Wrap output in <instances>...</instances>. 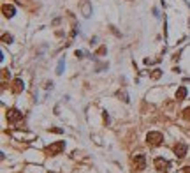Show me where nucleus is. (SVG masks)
<instances>
[{
  "instance_id": "nucleus-9",
  "label": "nucleus",
  "mask_w": 190,
  "mask_h": 173,
  "mask_svg": "<svg viewBox=\"0 0 190 173\" xmlns=\"http://www.w3.org/2000/svg\"><path fill=\"white\" fill-rule=\"evenodd\" d=\"M23 87H25V85H23V81H21L20 78H16L13 81V90H14V92H21V90H23Z\"/></svg>"
},
{
  "instance_id": "nucleus-8",
  "label": "nucleus",
  "mask_w": 190,
  "mask_h": 173,
  "mask_svg": "<svg viewBox=\"0 0 190 173\" xmlns=\"http://www.w3.org/2000/svg\"><path fill=\"white\" fill-rule=\"evenodd\" d=\"M187 87H180L178 90H176V101H183L185 97H187Z\"/></svg>"
},
{
  "instance_id": "nucleus-12",
  "label": "nucleus",
  "mask_w": 190,
  "mask_h": 173,
  "mask_svg": "<svg viewBox=\"0 0 190 173\" xmlns=\"http://www.w3.org/2000/svg\"><path fill=\"white\" fill-rule=\"evenodd\" d=\"M160 76H162V71H160V69H155V72H151V78H153V79H158Z\"/></svg>"
},
{
  "instance_id": "nucleus-13",
  "label": "nucleus",
  "mask_w": 190,
  "mask_h": 173,
  "mask_svg": "<svg viewBox=\"0 0 190 173\" xmlns=\"http://www.w3.org/2000/svg\"><path fill=\"white\" fill-rule=\"evenodd\" d=\"M2 39H4V43H7V44L13 43V36H7V34H4V36H2Z\"/></svg>"
},
{
  "instance_id": "nucleus-15",
  "label": "nucleus",
  "mask_w": 190,
  "mask_h": 173,
  "mask_svg": "<svg viewBox=\"0 0 190 173\" xmlns=\"http://www.w3.org/2000/svg\"><path fill=\"white\" fill-rule=\"evenodd\" d=\"M49 131H53V133H58V134H62V133H63V129H60V127H51Z\"/></svg>"
},
{
  "instance_id": "nucleus-18",
  "label": "nucleus",
  "mask_w": 190,
  "mask_h": 173,
  "mask_svg": "<svg viewBox=\"0 0 190 173\" xmlns=\"http://www.w3.org/2000/svg\"><path fill=\"white\" fill-rule=\"evenodd\" d=\"M183 173H190V166H185L183 168Z\"/></svg>"
},
{
  "instance_id": "nucleus-17",
  "label": "nucleus",
  "mask_w": 190,
  "mask_h": 173,
  "mask_svg": "<svg viewBox=\"0 0 190 173\" xmlns=\"http://www.w3.org/2000/svg\"><path fill=\"white\" fill-rule=\"evenodd\" d=\"M120 95H121V99H123L125 102H129V101H130V99H129V95H127V94H120Z\"/></svg>"
},
{
  "instance_id": "nucleus-4",
  "label": "nucleus",
  "mask_w": 190,
  "mask_h": 173,
  "mask_svg": "<svg viewBox=\"0 0 190 173\" xmlns=\"http://www.w3.org/2000/svg\"><path fill=\"white\" fill-rule=\"evenodd\" d=\"M155 168H157L158 171H169V170H171V163L166 161V159L158 157V159H155Z\"/></svg>"
},
{
  "instance_id": "nucleus-11",
  "label": "nucleus",
  "mask_w": 190,
  "mask_h": 173,
  "mask_svg": "<svg viewBox=\"0 0 190 173\" xmlns=\"http://www.w3.org/2000/svg\"><path fill=\"white\" fill-rule=\"evenodd\" d=\"M63 64H65V60H60V62H58V67H56V74H62L63 72Z\"/></svg>"
},
{
  "instance_id": "nucleus-7",
  "label": "nucleus",
  "mask_w": 190,
  "mask_h": 173,
  "mask_svg": "<svg viewBox=\"0 0 190 173\" xmlns=\"http://www.w3.org/2000/svg\"><path fill=\"white\" fill-rule=\"evenodd\" d=\"M2 13H4V16H6V18H13L14 14H16V9L13 7V6H2Z\"/></svg>"
},
{
  "instance_id": "nucleus-14",
  "label": "nucleus",
  "mask_w": 190,
  "mask_h": 173,
  "mask_svg": "<svg viewBox=\"0 0 190 173\" xmlns=\"http://www.w3.org/2000/svg\"><path fill=\"white\" fill-rule=\"evenodd\" d=\"M183 118H185V120H190V108H187L183 111Z\"/></svg>"
},
{
  "instance_id": "nucleus-2",
  "label": "nucleus",
  "mask_w": 190,
  "mask_h": 173,
  "mask_svg": "<svg viewBox=\"0 0 190 173\" xmlns=\"http://www.w3.org/2000/svg\"><path fill=\"white\" fill-rule=\"evenodd\" d=\"M65 148V141H56V143H51L46 147V152H48L49 156H56V154H60V152Z\"/></svg>"
},
{
  "instance_id": "nucleus-16",
  "label": "nucleus",
  "mask_w": 190,
  "mask_h": 173,
  "mask_svg": "<svg viewBox=\"0 0 190 173\" xmlns=\"http://www.w3.org/2000/svg\"><path fill=\"white\" fill-rule=\"evenodd\" d=\"M76 57H77V58H83V51H81V50H76Z\"/></svg>"
},
{
  "instance_id": "nucleus-3",
  "label": "nucleus",
  "mask_w": 190,
  "mask_h": 173,
  "mask_svg": "<svg viewBox=\"0 0 190 173\" xmlns=\"http://www.w3.org/2000/svg\"><path fill=\"white\" fill-rule=\"evenodd\" d=\"M21 118H23V113H21L18 108L7 110V120H9V122H18V120H21Z\"/></svg>"
},
{
  "instance_id": "nucleus-1",
  "label": "nucleus",
  "mask_w": 190,
  "mask_h": 173,
  "mask_svg": "<svg viewBox=\"0 0 190 173\" xmlns=\"http://www.w3.org/2000/svg\"><path fill=\"white\" fill-rule=\"evenodd\" d=\"M162 141H164V136H162V133H158V131H151V133H148L146 134V143L148 145L158 147Z\"/></svg>"
},
{
  "instance_id": "nucleus-5",
  "label": "nucleus",
  "mask_w": 190,
  "mask_h": 173,
  "mask_svg": "<svg viewBox=\"0 0 190 173\" xmlns=\"http://www.w3.org/2000/svg\"><path fill=\"white\" fill-rule=\"evenodd\" d=\"M187 150H188V147L185 143H178L174 147V154H176V157L178 159H183L185 156H187Z\"/></svg>"
},
{
  "instance_id": "nucleus-6",
  "label": "nucleus",
  "mask_w": 190,
  "mask_h": 173,
  "mask_svg": "<svg viewBox=\"0 0 190 173\" xmlns=\"http://www.w3.org/2000/svg\"><path fill=\"white\" fill-rule=\"evenodd\" d=\"M134 164H136V168L137 170H144L146 168V157L144 156H134Z\"/></svg>"
},
{
  "instance_id": "nucleus-10",
  "label": "nucleus",
  "mask_w": 190,
  "mask_h": 173,
  "mask_svg": "<svg viewBox=\"0 0 190 173\" xmlns=\"http://www.w3.org/2000/svg\"><path fill=\"white\" fill-rule=\"evenodd\" d=\"M83 14H84V18H88V16L91 14V6H90V2H84V6H83Z\"/></svg>"
}]
</instances>
